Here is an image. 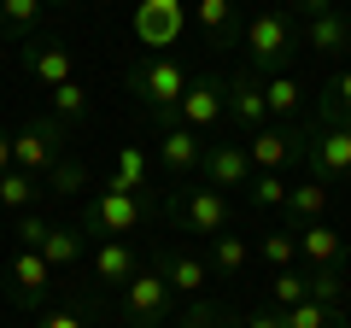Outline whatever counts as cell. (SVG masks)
<instances>
[{
  "instance_id": "cell-32",
  "label": "cell",
  "mask_w": 351,
  "mask_h": 328,
  "mask_svg": "<svg viewBox=\"0 0 351 328\" xmlns=\"http://www.w3.org/2000/svg\"><path fill=\"white\" fill-rule=\"evenodd\" d=\"M47 188L53 194H82V188H94V176H88V164H76L71 152H64V159L47 170Z\"/></svg>"
},
{
  "instance_id": "cell-31",
  "label": "cell",
  "mask_w": 351,
  "mask_h": 328,
  "mask_svg": "<svg viewBox=\"0 0 351 328\" xmlns=\"http://www.w3.org/2000/svg\"><path fill=\"white\" fill-rule=\"evenodd\" d=\"M339 323V305H322V299H304L293 311H281V328H334Z\"/></svg>"
},
{
  "instance_id": "cell-40",
  "label": "cell",
  "mask_w": 351,
  "mask_h": 328,
  "mask_svg": "<svg viewBox=\"0 0 351 328\" xmlns=\"http://www.w3.org/2000/svg\"><path fill=\"white\" fill-rule=\"evenodd\" d=\"M334 6H339V0H299V12H304V18H316V12H334Z\"/></svg>"
},
{
  "instance_id": "cell-25",
  "label": "cell",
  "mask_w": 351,
  "mask_h": 328,
  "mask_svg": "<svg viewBox=\"0 0 351 328\" xmlns=\"http://www.w3.org/2000/svg\"><path fill=\"white\" fill-rule=\"evenodd\" d=\"M263 100H269V117H293V112H299V100H304L299 76H287V71L263 76Z\"/></svg>"
},
{
  "instance_id": "cell-22",
  "label": "cell",
  "mask_w": 351,
  "mask_h": 328,
  "mask_svg": "<svg viewBox=\"0 0 351 328\" xmlns=\"http://www.w3.org/2000/svg\"><path fill=\"white\" fill-rule=\"evenodd\" d=\"M246 258H252V246H246L240 235H211L205 270H211V276H240V270H246Z\"/></svg>"
},
{
  "instance_id": "cell-41",
  "label": "cell",
  "mask_w": 351,
  "mask_h": 328,
  "mask_svg": "<svg viewBox=\"0 0 351 328\" xmlns=\"http://www.w3.org/2000/svg\"><path fill=\"white\" fill-rule=\"evenodd\" d=\"M6 170H12V135L0 129V176H6Z\"/></svg>"
},
{
  "instance_id": "cell-39",
  "label": "cell",
  "mask_w": 351,
  "mask_h": 328,
  "mask_svg": "<svg viewBox=\"0 0 351 328\" xmlns=\"http://www.w3.org/2000/svg\"><path fill=\"white\" fill-rule=\"evenodd\" d=\"M240 328H281V311H252Z\"/></svg>"
},
{
  "instance_id": "cell-15",
  "label": "cell",
  "mask_w": 351,
  "mask_h": 328,
  "mask_svg": "<svg viewBox=\"0 0 351 328\" xmlns=\"http://www.w3.org/2000/svg\"><path fill=\"white\" fill-rule=\"evenodd\" d=\"M141 270L147 264L135 258L129 240H100V246H94V281H100V288H129Z\"/></svg>"
},
{
  "instance_id": "cell-1",
  "label": "cell",
  "mask_w": 351,
  "mask_h": 328,
  "mask_svg": "<svg viewBox=\"0 0 351 328\" xmlns=\"http://www.w3.org/2000/svg\"><path fill=\"white\" fill-rule=\"evenodd\" d=\"M293 18L287 12H252L246 30H240V47H246V65L258 76H276L281 65L293 59Z\"/></svg>"
},
{
  "instance_id": "cell-16",
  "label": "cell",
  "mask_w": 351,
  "mask_h": 328,
  "mask_svg": "<svg viewBox=\"0 0 351 328\" xmlns=\"http://www.w3.org/2000/svg\"><path fill=\"white\" fill-rule=\"evenodd\" d=\"M304 47H316V59H339V53L351 47V18L339 12V6L304 18Z\"/></svg>"
},
{
  "instance_id": "cell-14",
  "label": "cell",
  "mask_w": 351,
  "mask_h": 328,
  "mask_svg": "<svg viewBox=\"0 0 351 328\" xmlns=\"http://www.w3.org/2000/svg\"><path fill=\"white\" fill-rule=\"evenodd\" d=\"M228 117H234L246 135L269 124V100H263V76L258 71H240L234 82H228Z\"/></svg>"
},
{
  "instance_id": "cell-38",
  "label": "cell",
  "mask_w": 351,
  "mask_h": 328,
  "mask_svg": "<svg viewBox=\"0 0 351 328\" xmlns=\"http://www.w3.org/2000/svg\"><path fill=\"white\" fill-rule=\"evenodd\" d=\"M36 328H82V316H76V311H47Z\"/></svg>"
},
{
  "instance_id": "cell-36",
  "label": "cell",
  "mask_w": 351,
  "mask_h": 328,
  "mask_svg": "<svg viewBox=\"0 0 351 328\" xmlns=\"http://www.w3.org/2000/svg\"><path fill=\"white\" fill-rule=\"evenodd\" d=\"M47 217H41V211H18V240H24V246H29V253H41V240H47Z\"/></svg>"
},
{
  "instance_id": "cell-30",
  "label": "cell",
  "mask_w": 351,
  "mask_h": 328,
  "mask_svg": "<svg viewBox=\"0 0 351 328\" xmlns=\"http://www.w3.org/2000/svg\"><path fill=\"white\" fill-rule=\"evenodd\" d=\"M258 258H263V270H293V258H299V235H293V229L263 235L258 240Z\"/></svg>"
},
{
  "instance_id": "cell-5",
  "label": "cell",
  "mask_w": 351,
  "mask_h": 328,
  "mask_svg": "<svg viewBox=\"0 0 351 328\" xmlns=\"http://www.w3.org/2000/svg\"><path fill=\"white\" fill-rule=\"evenodd\" d=\"M64 159V124L59 117H36L12 135V170H29V176L47 182V170Z\"/></svg>"
},
{
  "instance_id": "cell-21",
  "label": "cell",
  "mask_w": 351,
  "mask_h": 328,
  "mask_svg": "<svg viewBox=\"0 0 351 328\" xmlns=\"http://www.w3.org/2000/svg\"><path fill=\"white\" fill-rule=\"evenodd\" d=\"M158 276L170 281L176 293H199L211 270H205V258H193V253H164V258H158Z\"/></svg>"
},
{
  "instance_id": "cell-34",
  "label": "cell",
  "mask_w": 351,
  "mask_h": 328,
  "mask_svg": "<svg viewBox=\"0 0 351 328\" xmlns=\"http://www.w3.org/2000/svg\"><path fill=\"white\" fill-rule=\"evenodd\" d=\"M311 299H322V305H339L346 299V276H339V270H311Z\"/></svg>"
},
{
  "instance_id": "cell-10",
  "label": "cell",
  "mask_w": 351,
  "mask_h": 328,
  "mask_svg": "<svg viewBox=\"0 0 351 328\" xmlns=\"http://www.w3.org/2000/svg\"><path fill=\"white\" fill-rule=\"evenodd\" d=\"M223 112H228V89L217 76H193L188 94H182V106H176V124H188L193 135H205L211 124H223Z\"/></svg>"
},
{
  "instance_id": "cell-35",
  "label": "cell",
  "mask_w": 351,
  "mask_h": 328,
  "mask_svg": "<svg viewBox=\"0 0 351 328\" xmlns=\"http://www.w3.org/2000/svg\"><path fill=\"white\" fill-rule=\"evenodd\" d=\"M328 117L351 124V71H339L334 82H328Z\"/></svg>"
},
{
  "instance_id": "cell-9",
  "label": "cell",
  "mask_w": 351,
  "mask_h": 328,
  "mask_svg": "<svg viewBox=\"0 0 351 328\" xmlns=\"http://www.w3.org/2000/svg\"><path fill=\"white\" fill-rule=\"evenodd\" d=\"M311 176L316 182H339V176H351V124H339V117H328V129H316V141H311Z\"/></svg>"
},
{
  "instance_id": "cell-19",
  "label": "cell",
  "mask_w": 351,
  "mask_h": 328,
  "mask_svg": "<svg viewBox=\"0 0 351 328\" xmlns=\"http://www.w3.org/2000/svg\"><path fill=\"white\" fill-rule=\"evenodd\" d=\"M106 188H123V194H147V188H152V152L129 141V147L117 152V170L106 176Z\"/></svg>"
},
{
  "instance_id": "cell-18",
  "label": "cell",
  "mask_w": 351,
  "mask_h": 328,
  "mask_svg": "<svg viewBox=\"0 0 351 328\" xmlns=\"http://www.w3.org/2000/svg\"><path fill=\"white\" fill-rule=\"evenodd\" d=\"M293 235H299V258H304L311 270H334L339 253H346L339 229H328V223H304V229H293Z\"/></svg>"
},
{
  "instance_id": "cell-26",
  "label": "cell",
  "mask_w": 351,
  "mask_h": 328,
  "mask_svg": "<svg viewBox=\"0 0 351 328\" xmlns=\"http://www.w3.org/2000/svg\"><path fill=\"white\" fill-rule=\"evenodd\" d=\"M287 194H293V182H281V170H258L252 188H246V200L258 205V211H287Z\"/></svg>"
},
{
  "instance_id": "cell-4",
  "label": "cell",
  "mask_w": 351,
  "mask_h": 328,
  "mask_svg": "<svg viewBox=\"0 0 351 328\" xmlns=\"http://www.w3.org/2000/svg\"><path fill=\"white\" fill-rule=\"evenodd\" d=\"M170 217L182 235H228V223H234V205H228V194L217 188H182V200H170Z\"/></svg>"
},
{
  "instance_id": "cell-12",
  "label": "cell",
  "mask_w": 351,
  "mask_h": 328,
  "mask_svg": "<svg viewBox=\"0 0 351 328\" xmlns=\"http://www.w3.org/2000/svg\"><path fill=\"white\" fill-rule=\"evenodd\" d=\"M246 159H252V170H281V164H293V159H311V147H304V135H293V129L263 124V129L246 135Z\"/></svg>"
},
{
  "instance_id": "cell-23",
  "label": "cell",
  "mask_w": 351,
  "mask_h": 328,
  "mask_svg": "<svg viewBox=\"0 0 351 328\" xmlns=\"http://www.w3.org/2000/svg\"><path fill=\"white\" fill-rule=\"evenodd\" d=\"M41 258H47L53 270H71V264H82V229H64V223H53V229H47V240H41Z\"/></svg>"
},
{
  "instance_id": "cell-13",
  "label": "cell",
  "mask_w": 351,
  "mask_h": 328,
  "mask_svg": "<svg viewBox=\"0 0 351 328\" xmlns=\"http://www.w3.org/2000/svg\"><path fill=\"white\" fill-rule=\"evenodd\" d=\"M18 65H24L47 94L64 89V82H76V59H71V47H59V41H36V36H29L24 53H18Z\"/></svg>"
},
{
  "instance_id": "cell-28",
  "label": "cell",
  "mask_w": 351,
  "mask_h": 328,
  "mask_svg": "<svg viewBox=\"0 0 351 328\" xmlns=\"http://www.w3.org/2000/svg\"><path fill=\"white\" fill-rule=\"evenodd\" d=\"M41 12H47V0H0V30L6 36H36Z\"/></svg>"
},
{
  "instance_id": "cell-20",
  "label": "cell",
  "mask_w": 351,
  "mask_h": 328,
  "mask_svg": "<svg viewBox=\"0 0 351 328\" xmlns=\"http://www.w3.org/2000/svg\"><path fill=\"white\" fill-rule=\"evenodd\" d=\"M328 217V182H293V194H287V223L293 229H304V223H322Z\"/></svg>"
},
{
  "instance_id": "cell-7",
  "label": "cell",
  "mask_w": 351,
  "mask_h": 328,
  "mask_svg": "<svg viewBox=\"0 0 351 328\" xmlns=\"http://www.w3.org/2000/svg\"><path fill=\"white\" fill-rule=\"evenodd\" d=\"M182 30H188V6L182 0H135V18H129V36L141 41V47H176L182 41Z\"/></svg>"
},
{
  "instance_id": "cell-3",
  "label": "cell",
  "mask_w": 351,
  "mask_h": 328,
  "mask_svg": "<svg viewBox=\"0 0 351 328\" xmlns=\"http://www.w3.org/2000/svg\"><path fill=\"white\" fill-rule=\"evenodd\" d=\"M94 235H106V240H123V235H135L141 223H147V200L141 194H123V188H94V200H88V217H82Z\"/></svg>"
},
{
  "instance_id": "cell-11",
  "label": "cell",
  "mask_w": 351,
  "mask_h": 328,
  "mask_svg": "<svg viewBox=\"0 0 351 328\" xmlns=\"http://www.w3.org/2000/svg\"><path fill=\"white\" fill-rule=\"evenodd\" d=\"M152 159H158V170H170V176L182 182V176H193L205 164V135H193L188 124H158V152H152Z\"/></svg>"
},
{
  "instance_id": "cell-24",
  "label": "cell",
  "mask_w": 351,
  "mask_h": 328,
  "mask_svg": "<svg viewBox=\"0 0 351 328\" xmlns=\"http://www.w3.org/2000/svg\"><path fill=\"white\" fill-rule=\"evenodd\" d=\"M311 299V281L304 270H269V311H293V305Z\"/></svg>"
},
{
  "instance_id": "cell-17",
  "label": "cell",
  "mask_w": 351,
  "mask_h": 328,
  "mask_svg": "<svg viewBox=\"0 0 351 328\" xmlns=\"http://www.w3.org/2000/svg\"><path fill=\"white\" fill-rule=\"evenodd\" d=\"M47 288H53V264L24 246V253L12 258V299L18 305H41V293H47Z\"/></svg>"
},
{
  "instance_id": "cell-27",
  "label": "cell",
  "mask_w": 351,
  "mask_h": 328,
  "mask_svg": "<svg viewBox=\"0 0 351 328\" xmlns=\"http://www.w3.org/2000/svg\"><path fill=\"white\" fill-rule=\"evenodd\" d=\"M36 194H41V176H29V170H6L0 176V205L6 211H36Z\"/></svg>"
},
{
  "instance_id": "cell-42",
  "label": "cell",
  "mask_w": 351,
  "mask_h": 328,
  "mask_svg": "<svg viewBox=\"0 0 351 328\" xmlns=\"http://www.w3.org/2000/svg\"><path fill=\"white\" fill-rule=\"evenodd\" d=\"M47 6H71V0H47Z\"/></svg>"
},
{
  "instance_id": "cell-8",
  "label": "cell",
  "mask_w": 351,
  "mask_h": 328,
  "mask_svg": "<svg viewBox=\"0 0 351 328\" xmlns=\"http://www.w3.org/2000/svg\"><path fill=\"white\" fill-rule=\"evenodd\" d=\"M205 188L228 194V188H252V159H246V141H205Z\"/></svg>"
},
{
  "instance_id": "cell-29",
  "label": "cell",
  "mask_w": 351,
  "mask_h": 328,
  "mask_svg": "<svg viewBox=\"0 0 351 328\" xmlns=\"http://www.w3.org/2000/svg\"><path fill=\"white\" fill-rule=\"evenodd\" d=\"M234 6L240 0H193V18H199V30L205 36H234Z\"/></svg>"
},
{
  "instance_id": "cell-2",
  "label": "cell",
  "mask_w": 351,
  "mask_h": 328,
  "mask_svg": "<svg viewBox=\"0 0 351 328\" xmlns=\"http://www.w3.org/2000/svg\"><path fill=\"white\" fill-rule=\"evenodd\" d=\"M188 82H193V76L182 71L176 59H164V53H152V59H141L135 71H129V89L152 106V117H158V112H176L182 94H188Z\"/></svg>"
},
{
  "instance_id": "cell-6",
  "label": "cell",
  "mask_w": 351,
  "mask_h": 328,
  "mask_svg": "<svg viewBox=\"0 0 351 328\" xmlns=\"http://www.w3.org/2000/svg\"><path fill=\"white\" fill-rule=\"evenodd\" d=\"M170 311H176V288L158 276V270H141V276L123 288V323L129 328H164Z\"/></svg>"
},
{
  "instance_id": "cell-33",
  "label": "cell",
  "mask_w": 351,
  "mask_h": 328,
  "mask_svg": "<svg viewBox=\"0 0 351 328\" xmlns=\"http://www.w3.org/2000/svg\"><path fill=\"white\" fill-rule=\"evenodd\" d=\"M53 117H59L64 129L88 117V89H82V82H64V89H53Z\"/></svg>"
},
{
  "instance_id": "cell-37",
  "label": "cell",
  "mask_w": 351,
  "mask_h": 328,
  "mask_svg": "<svg viewBox=\"0 0 351 328\" xmlns=\"http://www.w3.org/2000/svg\"><path fill=\"white\" fill-rule=\"evenodd\" d=\"M182 328H228V323H223V311H217V305H193Z\"/></svg>"
}]
</instances>
